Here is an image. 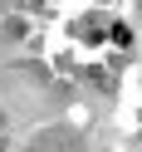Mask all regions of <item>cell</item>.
<instances>
[{
  "label": "cell",
  "instance_id": "6da1fadb",
  "mask_svg": "<svg viewBox=\"0 0 142 152\" xmlns=\"http://www.w3.org/2000/svg\"><path fill=\"white\" fill-rule=\"evenodd\" d=\"M79 34H83V39H103V30H98L93 20H83V25H79Z\"/></svg>",
  "mask_w": 142,
  "mask_h": 152
},
{
  "label": "cell",
  "instance_id": "7a4b0ae2",
  "mask_svg": "<svg viewBox=\"0 0 142 152\" xmlns=\"http://www.w3.org/2000/svg\"><path fill=\"white\" fill-rule=\"evenodd\" d=\"M108 34H113V39H118V44H132V30H127V25H113Z\"/></svg>",
  "mask_w": 142,
  "mask_h": 152
}]
</instances>
